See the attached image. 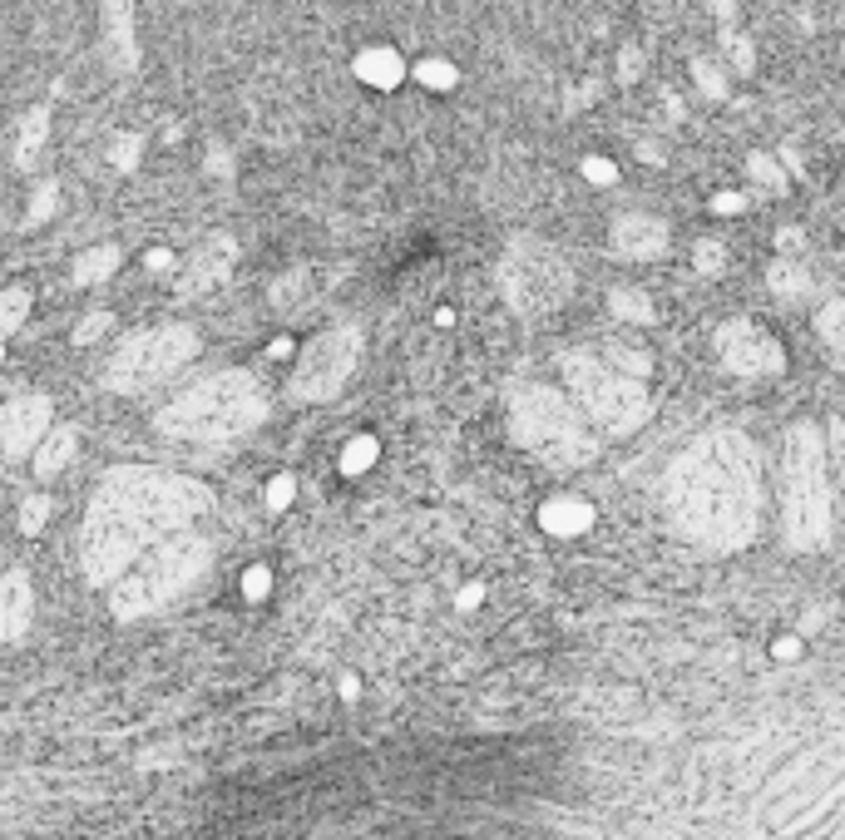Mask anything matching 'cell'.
Masks as SVG:
<instances>
[{
    "label": "cell",
    "mask_w": 845,
    "mask_h": 840,
    "mask_svg": "<svg viewBox=\"0 0 845 840\" xmlns=\"http://www.w3.org/2000/svg\"><path fill=\"white\" fill-rule=\"evenodd\" d=\"M203 490L173 475H154V470H119L99 485L94 509H89L85 529V564L94 579H109L114 569H124V559L154 539L159 529L183 524L193 509H203Z\"/></svg>",
    "instance_id": "6da1fadb"
},
{
    "label": "cell",
    "mask_w": 845,
    "mask_h": 840,
    "mask_svg": "<svg viewBox=\"0 0 845 840\" xmlns=\"http://www.w3.org/2000/svg\"><path fill=\"white\" fill-rule=\"evenodd\" d=\"M742 460L747 455H742L737 440H707V445L682 455L673 480V500L687 529L727 539V534H737L747 524V514H752V500H747L752 475H747Z\"/></svg>",
    "instance_id": "7a4b0ae2"
},
{
    "label": "cell",
    "mask_w": 845,
    "mask_h": 840,
    "mask_svg": "<svg viewBox=\"0 0 845 840\" xmlns=\"http://www.w3.org/2000/svg\"><path fill=\"white\" fill-rule=\"evenodd\" d=\"M262 416H267V396L257 391V381L248 371H228V376H213L183 391L159 416V430L178 440H228V435L253 430Z\"/></svg>",
    "instance_id": "3957f363"
},
{
    "label": "cell",
    "mask_w": 845,
    "mask_h": 840,
    "mask_svg": "<svg viewBox=\"0 0 845 840\" xmlns=\"http://www.w3.org/2000/svg\"><path fill=\"white\" fill-rule=\"evenodd\" d=\"M831 440L816 425L786 435V534L801 549H816L831 529V485H826Z\"/></svg>",
    "instance_id": "277c9868"
},
{
    "label": "cell",
    "mask_w": 845,
    "mask_h": 840,
    "mask_svg": "<svg viewBox=\"0 0 845 840\" xmlns=\"http://www.w3.org/2000/svg\"><path fill=\"white\" fill-rule=\"evenodd\" d=\"M509 425H514V440L534 455H544L549 465H584L593 455V430L584 425V411H574L559 391L549 386H529L514 396L509 406Z\"/></svg>",
    "instance_id": "5b68a950"
},
{
    "label": "cell",
    "mask_w": 845,
    "mask_h": 840,
    "mask_svg": "<svg viewBox=\"0 0 845 840\" xmlns=\"http://www.w3.org/2000/svg\"><path fill=\"white\" fill-rule=\"evenodd\" d=\"M564 381L574 391V401L584 406V416L598 420L603 430L623 435V430H638L653 401H648V386L633 376V371H613L603 366L598 356H569L564 361Z\"/></svg>",
    "instance_id": "8992f818"
},
{
    "label": "cell",
    "mask_w": 845,
    "mask_h": 840,
    "mask_svg": "<svg viewBox=\"0 0 845 840\" xmlns=\"http://www.w3.org/2000/svg\"><path fill=\"white\" fill-rule=\"evenodd\" d=\"M193 351H198V332H188V327L144 332L119 346V356H114L109 371H104V386H109V391H144V386L173 376L178 366H188Z\"/></svg>",
    "instance_id": "52a82bcc"
},
{
    "label": "cell",
    "mask_w": 845,
    "mask_h": 840,
    "mask_svg": "<svg viewBox=\"0 0 845 840\" xmlns=\"http://www.w3.org/2000/svg\"><path fill=\"white\" fill-rule=\"evenodd\" d=\"M569 262L539 238H519L505 257V297L514 312H549L569 297Z\"/></svg>",
    "instance_id": "ba28073f"
},
{
    "label": "cell",
    "mask_w": 845,
    "mask_h": 840,
    "mask_svg": "<svg viewBox=\"0 0 845 840\" xmlns=\"http://www.w3.org/2000/svg\"><path fill=\"white\" fill-rule=\"evenodd\" d=\"M203 559H208V549H203V539H169L134 579H124L119 593H114V608L119 613H144V608H154L159 598H169L173 588H183L198 569H203Z\"/></svg>",
    "instance_id": "9c48e42d"
},
{
    "label": "cell",
    "mask_w": 845,
    "mask_h": 840,
    "mask_svg": "<svg viewBox=\"0 0 845 840\" xmlns=\"http://www.w3.org/2000/svg\"><path fill=\"white\" fill-rule=\"evenodd\" d=\"M361 361V332L351 327H337V332L307 341V351L297 356V371H292V396L297 401H327L346 386V376L356 371Z\"/></svg>",
    "instance_id": "30bf717a"
},
{
    "label": "cell",
    "mask_w": 845,
    "mask_h": 840,
    "mask_svg": "<svg viewBox=\"0 0 845 840\" xmlns=\"http://www.w3.org/2000/svg\"><path fill=\"white\" fill-rule=\"evenodd\" d=\"M717 351H722V361H727L737 376H752V381H757V376H776V371L786 366L781 346L766 332H757L752 322L722 327V332H717Z\"/></svg>",
    "instance_id": "8fae6325"
},
{
    "label": "cell",
    "mask_w": 845,
    "mask_h": 840,
    "mask_svg": "<svg viewBox=\"0 0 845 840\" xmlns=\"http://www.w3.org/2000/svg\"><path fill=\"white\" fill-rule=\"evenodd\" d=\"M0 435H5V455H30V450H40V440L50 435V401L45 396H20V401H10L5 406V416H0Z\"/></svg>",
    "instance_id": "7c38bea8"
},
{
    "label": "cell",
    "mask_w": 845,
    "mask_h": 840,
    "mask_svg": "<svg viewBox=\"0 0 845 840\" xmlns=\"http://www.w3.org/2000/svg\"><path fill=\"white\" fill-rule=\"evenodd\" d=\"M613 248L623 257H658L668 248V228L658 218H648V213H623L613 223Z\"/></svg>",
    "instance_id": "4fadbf2b"
},
{
    "label": "cell",
    "mask_w": 845,
    "mask_h": 840,
    "mask_svg": "<svg viewBox=\"0 0 845 840\" xmlns=\"http://www.w3.org/2000/svg\"><path fill=\"white\" fill-rule=\"evenodd\" d=\"M233 243L228 238H213L203 252H193V262H188V272L178 277V292L188 297V292H208L213 282H223L228 277V262H233Z\"/></svg>",
    "instance_id": "5bb4252c"
},
{
    "label": "cell",
    "mask_w": 845,
    "mask_h": 840,
    "mask_svg": "<svg viewBox=\"0 0 845 840\" xmlns=\"http://www.w3.org/2000/svg\"><path fill=\"white\" fill-rule=\"evenodd\" d=\"M75 450H80V435H75L70 425H55V430L40 440V450H35V475H40V480L60 475V470L75 460Z\"/></svg>",
    "instance_id": "9a60e30c"
},
{
    "label": "cell",
    "mask_w": 845,
    "mask_h": 840,
    "mask_svg": "<svg viewBox=\"0 0 845 840\" xmlns=\"http://www.w3.org/2000/svg\"><path fill=\"white\" fill-rule=\"evenodd\" d=\"M544 529L549 534H584L593 524V509L589 504H579V500H554V504H544Z\"/></svg>",
    "instance_id": "2e32d148"
},
{
    "label": "cell",
    "mask_w": 845,
    "mask_h": 840,
    "mask_svg": "<svg viewBox=\"0 0 845 840\" xmlns=\"http://www.w3.org/2000/svg\"><path fill=\"white\" fill-rule=\"evenodd\" d=\"M356 75L371 84H396L401 80V55H396V50H366V55L356 60Z\"/></svg>",
    "instance_id": "e0dca14e"
},
{
    "label": "cell",
    "mask_w": 845,
    "mask_h": 840,
    "mask_svg": "<svg viewBox=\"0 0 845 840\" xmlns=\"http://www.w3.org/2000/svg\"><path fill=\"white\" fill-rule=\"evenodd\" d=\"M806 287H811V277H806L801 262H776V267H771V292H776V297H801Z\"/></svg>",
    "instance_id": "ac0fdd59"
},
{
    "label": "cell",
    "mask_w": 845,
    "mask_h": 840,
    "mask_svg": "<svg viewBox=\"0 0 845 840\" xmlns=\"http://www.w3.org/2000/svg\"><path fill=\"white\" fill-rule=\"evenodd\" d=\"M114 262H119V248H89L85 257L75 262V282H99V277H109Z\"/></svg>",
    "instance_id": "d6986e66"
},
{
    "label": "cell",
    "mask_w": 845,
    "mask_h": 840,
    "mask_svg": "<svg viewBox=\"0 0 845 840\" xmlns=\"http://www.w3.org/2000/svg\"><path fill=\"white\" fill-rule=\"evenodd\" d=\"M25 608H30V588L20 574H10V588H5V628L20 633L25 628Z\"/></svg>",
    "instance_id": "ffe728a7"
},
{
    "label": "cell",
    "mask_w": 845,
    "mask_h": 840,
    "mask_svg": "<svg viewBox=\"0 0 845 840\" xmlns=\"http://www.w3.org/2000/svg\"><path fill=\"white\" fill-rule=\"evenodd\" d=\"M816 332H821V341H826V346L845 351V297H841V302H831V307H821V317H816Z\"/></svg>",
    "instance_id": "44dd1931"
},
{
    "label": "cell",
    "mask_w": 845,
    "mask_h": 840,
    "mask_svg": "<svg viewBox=\"0 0 845 840\" xmlns=\"http://www.w3.org/2000/svg\"><path fill=\"white\" fill-rule=\"evenodd\" d=\"M371 460H376V440H371V435H361V440H351V445L341 450V470H346V475L366 470Z\"/></svg>",
    "instance_id": "7402d4cb"
},
{
    "label": "cell",
    "mask_w": 845,
    "mask_h": 840,
    "mask_svg": "<svg viewBox=\"0 0 845 840\" xmlns=\"http://www.w3.org/2000/svg\"><path fill=\"white\" fill-rule=\"evenodd\" d=\"M40 139H45V109H35V114L25 119V134H20V164H25V168L35 164V149H40Z\"/></svg>",
    "instance_id": "603a6c76"
},
{
    "label": "cell",
    "mask_w": 845,
    "mask_h": 840,
    "mask_svg": "<svg viewBox=\"0 0 845 840\" xmlns=\"http://www.w3.org/2000/svg\"><path fill=\"white\" fill-rule=\"evenodd\" d=\"M613 312H618V317H633V322H648V317H653V307H648L643 292H613Z\"/></svg>",
    "instance_id": "cb8c5ba5"
},
{
    "label": "cell",
    "mask_w": 845,
    "mask_h": 840,
    "mask_svg": "<svg viewBox=\"0 0 845 840\" xmlns=\"http://www.w3.org/2000/svg\"><path fill=\"white\" fill-rule=\"evenodd\" d=\"M25 302H30V297H25V287H10V292H5V332H15V327H20Z\"/></svg>",
    "instance_id": "d4e9b609"
},
{
    "label": "cell",
    "mask_w": 845,
    "mask_h": 840,
    "mask_svg": "<svg viewBox=\"0 0 845 840\" xmlns=\"http://www.w3.org/2000/svg\"><path fill=\"white\" fill-rule=\"evenodd\" d=\"M45 514H50V504H45V500H25V514H20V529H25V534H35V529L45 524Z\"/></svg>",
    "instance_id": "484cf974"
},
{
    "label": "cell",
    "mask_w": 845,
    "mask_h": 840,
    "mask_svg": "<svg viewBox=\"0 0 845 840\" xmlns=\"http://www.w3.org/2000/svg\"><path fill=\"white\" fill-rule=\"evenodd\" d=\"M99 332H109V312H94V317H85V322L75 327V341L85 346V341H94Z\"/></svg>",
    "instance_id": "4316f807"
},
{
    "label": "cell",
    "mask_w": 845,
    "mask_h": 840,
    "mask_svg": "<svg viewBox=\"0 0 845 840\" xmlns=\"http://www.w3.org/2000/svg\"><path fill=\"white\" fill-rule=\"evenodd\" d=\"M831 460H836V475H841V485H845V416L831 425Z\"/></svg>",
    "instance_id": "83f0119b"
},
{
    "label": "cell",
    "mask_w": 845,
    "mask_h": 840,
    "mask_svg": "<svg viewBox=\"0 0 845 840\" xmlns=\"http://www.w3.org/2000/svg\"><path fill=\"white\" fill-rule=\"evenodd\" d=\"M287 500H292V480L282 475V480H272V485H267V504H272V509H282Z\"/></svg>",
    "instance_id": "f1b7e54d"
},
{
    "label": "cell",
    "mask_w": 845,
    "mask_h": 840,
    "mask_svg": "<svg viewBox=\"0 0 845 840\" xmlns=\"http://www.w3.org/2000/svg\"><path fill=\"white\" fill-rule=\"evenodd\" d=\"M421 80L425 84H450V80H455V70H445L440 60H430V65H421Z\"/></svg>",
    "instance_id": "f546056e"
},
{
    "label": "cell",
    "mask_w": 845,
    "mask_h": 840,
    "mask_svg": "<svg viewBox=\"0 0 845 840\" xmlns=\"http://www.w3.org/2000/svg\"><path fill=\"white\" fill-rule=\"evenodd\" d=\"M584 173H589V178H598V183H613V178H618L608 159H589V164H584Z\"/></svg>",
    "instance_id": "4dcf8cb0"
},
{
    "label": "cell",
    "mask_w": 845,
    "mask_h": 840,
    "mask_svg": "<svg viewBox=\"0 0 845 840\" xmlns=\"http://www.w3.org/2000/svg\"><path fill=\"white\" fill-rule=\"evenodd\" d=\"M697 267H702V272H717V267H722V248H707V243H702V248H697Z\"/></svg>",
    "instance_id": "1f68e13d"
},
{
    "label": "cell",
    "mask_w": 845,
    "mask_h": 840,
    "mask_svg": "<svg viewBox=\"0 0 845 840\" xmlns=\"http://www.w3.org/2000/svg\"><path fill=\"white\" fill-rule=\"evenodd\" d=\"M697 80H702V89H712V94H722V80H717V70H707V60L697 65Z\"/></svg>",
    "instance_id": "d6a6232c"
},
{
    "label": "cell",
    "mask_w": 845,
    "mask_h": 840,
    "mask_svg": "<svg viewBox=\"0 0 845 840\" xmlns=\"http://www.w3.org/2000/svg\"><path fill=\"white\" fill-rule=\"evenodd\" d=\"M771 653H776V658H781V663H791V658H796V653H801V643H796V638H781V643H776V648H771Z\"/></svg>",
    "instance_id": "836d02e7"
},
{
    "label": "cell",
    "mask_w": 845,
    "mask_h": 840,
    "mask_svg": "<svg viewBox=\"0 0 845 840\" xmlns=\"http://www.w3.org/2000/svg\"><path fill=\"white\" fill-rule=\"evenodd\" d=\"M248 593H267V574H262V569H253V574H248Z\"/></svg>",
    "instance_id": "e575fe53"
},
{
    "label": "cell",
    "mask_w": 845,
    "mask_h": 840,
    "mask_svg": "<svg viewBox=\"0 0 845 840\" xmlns=\"http://www.w3.org/2000/svg\"><path fill=\"white\" fill-rule=\"evenodd\" d=\"M114 164H134V139H124V149H114Z\"/></svg>",
    "instance_id": "d590c367"
}]
</instances>
